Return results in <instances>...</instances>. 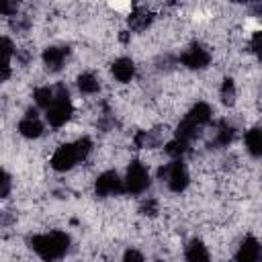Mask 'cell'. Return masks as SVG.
<instances>
[{"mask_svg": "<svg viewBox=\"0 0 262 262\" xmlns=\"http://www.w3.org/2000/svg\"><path fill=\"white\" fill-rule=\"evenodd\" d=\"M0 10H2V14H12V12H16V6H12L10 2L4 0V2L0 4Z\"/></svg>", "mask_w": 262, "mask_h": 262, "instance_id": "484cf974", "label": "cell"}, {"mask_svg": "<svg viewBox=\"0 0 262 262\" xmlns=\"http://www.w3.org/2000/svg\"><path fill=\"white\" fill-rule=\"evenodd\" d=\"M151 18H154V14H151L149 10H145V8H135V10L129 14V27H131L133 31H143V29L151 23Z\"/></svg>", "mask_w": 262, "mask_h": 262, "instance_id": "5bb4252c", "label": "cell"}, {"mask_svg": "<svg viewBox=\"0 0 262 262\" xmlns=\"http://www.w3.org/2000/svg\"><path fill=\"white\" fill-rule=\"evenodd\" d=\"M76 162H80V154L76 149V143H63L51 156V166H53V170H59V172L70 170Z\"/></svg>", "mask_w": 262, "mask_h": 262, "instance_id": "5b68a950", "label": "cell"}, {"mask_svg": "<svg viewBox=\"0 0 262 262\" xmlns=\"http://www.w3.org/2000/svg\"><path fill=\"white\" fill-rule=\"evenodd\" d=\"M66 57H68V47H47V49L43 51V61H45V66H47L51 72L61 70Z\"/></svg>", "mask_w": 262, "mask_h": 262, "instance_id": "30bf717a", "label": "cell"}, {"mask_svg": "<svg viewBox=\"0 0 262 262\" xmlns=\"http://www.w3.org/2000/svg\"><path fill=\"white\" fill-rule=\"evenodd\" d=\"M186 151H188V143H186V141H180V139H172V141L166 145V154L172 156V158H176V160H180Z\"/></svg>", "mask_w": 262, "mask_h": 262, "instance_id": "ffe728a7", "label": "cell"}, {"mask_svg": "<svg viewBox=\"0 0 262 262\" xmlns=\"http://www.w3.org/2000/svg\"><path fill=\"white\" fill-rule=\"evenodd\" d=\"M18 131H20V135L31 137V139H33V137H39V135L43 133V123L39 121V117H37L35 111H29V113L20 119Z\"/></svg>", "mask_w": 262, "mask_h": 262, "instance_id": "9c48e42d", "label": "cell"}, {"mask_svg": "<svg viewBox=\"0 0 262 262\" xmlns=\"http://www.w3.org/2000/svg\"><path fill=\"white\" fill-rule=\"evenodd\" d=\"M113 76H115L119 82H129V80L135 76V63H133L129 57H119V59L113 63Z\"/></svg>", "mask_w": 262, "mask_h": 262, "instance_id": "8fae6325", "label": "cell"}, {"mask_svg": "<svg viewBox=\"0 0 262 262\" xmlns=\"http://www.w3.org/2000/svg\"><path fill=\"white\" fill-rule=\"evenodd\" d=\"M149 186V174L145 170V166L141 162H131V166L127 168V176H125V190L139 194Z\"/></svg>", "mask_w": 262, "mask_h": 262, "instance_id": "3957f363", "label": "cell"}, {"mask_svg": "<svg viewBox=\"0 0 262 262\" xmlns=\"http://www.w3.org/2000/svg\"><path fill=\"white\" fill-rule=\"evenodd\" d=\"M235 260L237 262H262V246L256 237H246L237 252H235Z\"/></svg>", "mask_w": 262, "mask_h": 262, "instance_id": "ba28073f", "label": "cell"}, {"mask_svg": "<svg viewBox=\"0 0 262 262\" xmlns=\"http://www.w3.org/2000/svg\"><path fill=\"white\" fill-rule=\"evenodd\" d=\"M78 88H80V92H84V94H94V92H98V80H96V76H92V74H82V76L78 78Z\"/></svg>", "mask_w": 262, "mask_h": 262, "instance_id": "ac0fdd59", "label": "cell"}, {"mask_svg": "<svg viewBox=\"0 0 262 262\" xmlns=\"http://www.w3.org/2000/svg\"><path fill=\"white\" fill-rule=\"evenodd\" d=\"M199 125L196 123H192L190 119H182V123L178 125V129H176V139H180V141H186V143H190L196 135H199Z\"/></svg>", "mask_w": 262, "mask_h": 262, "instance_id": "2e32d148", "label": "cell"}, {"mask_svg": "<svg viewBox=\"0 0 262 262\" xmlns=\"http://www.w3.org/2000/svg\"><path fill=\"white\" fill-rule=\"evenodd\" d=\"M246 147L252 156H262V129L260 127H254L250 131H246Z\"/></svg>", "mask_w": 262, "mask_h": 262, "instance_id": "9a60e30c", "label": "cell"}, {"mask_svg": "<svg viewBox=\"0 0 262 262\" xmlns=\"http://www.w3.org/2000/svg\"><path fill=\"white\" fill-rule=\"evenodd\" d=\"M8 190H10V178H8V174L4 172V174H2V196H8Z\"/></svg>", "mask_w": 262, "mask_h": 262, "instance_id": "d4e9b609", "label": "cell"}, {"mask_svg": "<svg viewBox=\"0 0 262 262\" xmlns=\"http://www.w3.org/2000/svg\"><path fill=\"white\" fill-rule=\"evenodd\" d=\"M186 119H190L192 123H196L199 127H203V125H207L211 121V106L207 102H196L190 108V113L186 115Z\"/></svg>", "mask_w": 262, "mask_h": 262, "instance_id": "4fadbf2b", "label": "cell"}, {"mask_svg": "<svg viewBox=\"0 0 262 262\" xmlns=\"http://www.w3.org/2000/svg\"><path fill=\"white\" fill-rule=\"evenodd\" d=\"M252 51L256 55H262V31L254 33V37H252Z\"/></svg>", "mask_w": 262, "mask_h": 262, "instance_id": "cb8c5ba5", "label": "cell"}, {"mask_svg": "<svg viewBox=\"0 0 262 262\" xmlns=\"http://www.w3.org/2000/svg\"><path fill=\"white\" fill-rule=\"evenodd\" d=\"M209 61H211L209 51H207L203 45H199V43H192V45L182 53V63H184L186 68H190V70H203L205 66H209Z\"/></svg>", "mask_w": 262, "mask_h": 262, "instance_id": "8992f818", "label": "cell"}, {"mask_svg": "<svg viewBox=\"0 0 262 262\" xmlns=\"http://www.w3.org/2000/svg\"><path fill=\"white\" fill-rule=\"evenodd\" d=\"M123 262H145V260H143L141 252H137V250H127L125 256H123Z\"/></svg>", "mask_w": 262, "mask_h": 262, "instance_id": "603a6c76", "label": "cell"}, {"mask_svg": "<svg viewBox=\"0 0 262 262\" xmlns=\"http://www.w3.org/2000/svg\"><path fill=\"white\" fill-rule=\"evenodd\" d=\"M53 98H55V90L49 88V86H43V88H37V90H35V100H37V104L43 106L45 111L49 108V104L53 102Z\"/></svg>", "mask_w": 262, "mask_h": 262, "instance_id": "d6986e66", "label": "cell"}, {"mask_svg": "<svg viewBox=\"0 0 262 262\" xmlns=\"http://www.w3.org/2000/svg\"><path fill=\"white\" fill-rule=\"evenodd\" d=\"M184 258H186V262H209V252H207V248H205L203 242L192 239V242L186 246Z\"/></svg>", "mask_w": 262, "mask_h": 262, "instance_id": "7c38bea8", "label": "cell"}, {"mask_svg": "<svg viewBox=\"0 0 262 262\" xmlns=\"http://www.w3.org/2000/svg\"><path fill=\"white\" fill-rule=\"evenodd\" d=\"M45 117H47L49 125H53V127L66 125L68 119L72 117V100H70V94L63 86L55 88V98L49 104V108L45 111Z\"/></svg>", "mask_w": 262, "mask_h": 262, "instance_id": "7a4b0ae2", "label": "cell"}, {"mask_svg": "<svg viewBox=\"0 0 262 262\" xmlns=\"http://www.w3.org/2000/svg\"><path fill=\"white\" fill-rule=\"evenodd\" d=\"M221 100L225 104H233L235 102V86H233L231 78H225L223 84H221Z\"/></svg>", "mask_w": 262, "mask_h": 262, "instance_id": "44dd1931", "label": "cell"}, {"mask_svg": "<svg viewBox=\"0 0 262 262\" xmlns=\"http://www.w3.org/2000/svg\"><path fill=\"white\" fill-rule=\"evenodd\" d=\"M160 174H162V178H166L168 186L174 192L184 190L186 184H188V172H186V166L182 164V160H174L172 164H168L166 168H162Z\"/></svg>", "mask_w": 262, "mask_h": 262, "instance_id": "277c9868", "label": "cell"}, {"mask_svg": "<svg viewBox=\"0 0 262 262\" xmlns=\"http://www.w3.org/2000/svg\"><path fill=\"white\" fill-rule=\"evenodd\" d=\"M141 213H143V215H156V213H158V203H156L154 199L145 201V203L141 205Z\"/></svg>", "mask_w": 262, "mask_h": 262, "instance_id": "7402d4cb", "label": "cell"}, {"mask_svg": "<svg viewBox=\"0 0 262 262\" xmlns=\"http://www.w3.org/2000/svg\"><path fill=\"white\" fill-rule=\"evenodd\" d=\"M233 139V127L227 125L225 121L217 123V131H215V145H227Z\"/></svg>", "mask_w": 262, "mask_h": 262, "instance_id": "e0dca14e", "label": "cell"}, {"mask_svg": "<svg viewBox=\"0 0 262 262\" xmlns=\"http://www.w3.org/2000/svg\"><path fill=\"white\" fill-rule=\"evenodd\" d=\"M33 250L47 262L57 260L66 254L68 246H70V237L63 231H51V233H43V235H35L31 239Z\"/></svg>", "mask_w": 262, "mask_h": 262, "instance_id": "6da1fadb", "label": "cell"}, {"mask_svg": "<svg viewBox=\"0 0 262 262\" xmlns=\"http://www.w3.org/2000/svg\"><path fill=\"white\" fill-rule=\"evenodd\" d=\"M96 194L98 196H108V194H119L125 190V182L117 176V172H104L96 180Z\"/></svg>", "mask_w": 262, "mask_h": 262, "instance_id": "52a82bcc", "label": "cell"}]
</instances>
